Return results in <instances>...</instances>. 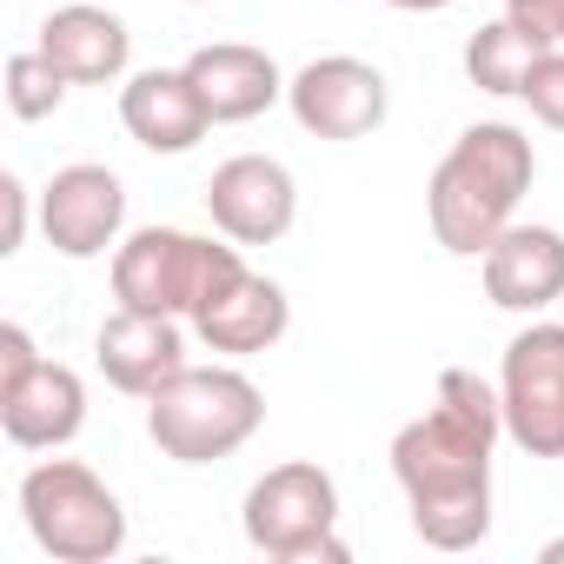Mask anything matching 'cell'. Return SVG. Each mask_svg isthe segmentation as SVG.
<instances>
[{
  "label": "cell",
  "instance_id": "obj_1",
  "mask_svg": "<svg viewBox=\"0 0 564 564\" xmlns=\"http://www.w3.org/2000/svg\"><path fill=\"white\" fill-rule=\"evenodd\" d=\"M505 438L498 386L465 366L438 372V399L392 432V478L405 491L412 531L432 551H471L491 531V452Z\"/></svg>",
  "mask_w": 564,
  "mask_h": 564
},
{
  "label": "cell",
  "instance_id": "obj_2",
  "mask_svg": "<svg viewBox=\"0 0 564 564\" xmlns=\"http://www.w3.org/2000/svg\"><path fill=\"white\" fill-rule=\"evenodd\" d=\"M538 180V153H531V133H518L511 120H478L452 140V153L432 166V186H425V219H432V239L452 252V259H478L511 219H518V199L531 193Z\"/></svg>",
  "mask_w": 564,
  "mask_h": 564
},
{
  "label": "cell",
  "instance_id": "obj_3",
  "mask_svg": "<svg viewBox=\"0 0 564 564\" xmlns=\"http://www.w3.org/2000/svg\"><path fill=\"white\" fill-rule=\"evenodd\" d=\"M246 279L239 246L219 232H186V226H140L113 246V300L133 313H166V319H199L219 293Z\"/></svg>",
  "mask_w": 564,
  "mask_h": 564
},
{
  "label": "cell",
  "instance_id": "obj_4",
  "mask_svg": "<svg viewBox=\"0 0 564 564\" xmlns=\"http://www.w3.org/2000/svg\"><path fill=\"white\" fill-rule=\"evenodd\" d=\"M265 425V392L239 366H186L147 399V438L173 465H219Z\"/></svg>",
  "mask_w": 564,
  "mask_h": 564
},
{
  "label": "cell",
  "instance_id": "obj_5",
  "mask_svg": "<svg viewBox=\"0 0 564 564\" xmlns=\"http://www.w3.org/2000/svg\"><path fill=\"white\" fill-rule=\"evenodd\" d=\"M239 524H246V544L272 564H346L352 557L339 538V485L313 458H286L265 478H252Z\"/></svg>",
  "mask_w": 564,
  "mask_h": 564
},
{
  "label": "cell",
  "instance_id": "obj_6",
  "mask_svg": "<svg viewBox=\"0 0 564 564\" xmlns=\"http://www.w3.org/2000/svg\"><path fill=\"white\" fill-rule=\"evenodd\" d=\"M21 518L34 544L61 564H107L127 551V511L113 485L80 458H41L21 478Z\"/></svg>",
  "mask_w": 564,
  "mask_h": 564
},
{
  "label": "cell",
  "instance_id": "obj_7",
  "mask_svg": "<svg viewBox=\"0 0 564 564\" xmlns=\"http://www.w3.org/2000/svg\"><path fill=\"white\" fill-rule=\"evenodd\" d=\"M505 438L531 458H564V326L531 319L498 366Z\"/></svg>",
  "mask_w": 564,
  "mask_h": 564
},
{
  "label": "cell",
  "instance_id": "obj_8",
  "mask_svg": "<svg viewBox=\"0 0 564 564\" xmlns=\"http://www.w3.org/2000/svg\"><path fill=\"white\" fill-rule=\"evenodd\" d=\"M286 107L313 140H366L392 113V87L359 54H319L286 80Z\"/></svg>",
  "mask_w": 564,
  "mask_h": 564
},
{
  "label": "cell",
  "instance_id": "obj_9",
  "mask_svg": "<svg viewBox=\"0 0 564 564\" xmlns=\"http://www.w3.org/2000/svg\"><path fill=\"white\" fill-rule=\"evenodd\" d=\"M206 213L232 246H272L300 219V180L272 153H232L206 180Z\"/></svg>",
  "mask_w": 564,
  "mask_h": 564
},
{
  "label": "cell",
  "instance_id": "obj_10",
  "mask_svg": "<svg viewBox=\"0 0 564 564\" xmlns=\"http://www.w3.org/2000/svg\"><path fill=\"white\" fill-rule=\"evenodd\" d=\"M41 232L61 259H100L127 232V186L113 166L74 160L41 186Z\"/></svg>",
  "mask_w": 564,
  "mask_h": 564
},
{
  "label": "cell",
  "instance_id": "obj_11",
  "mask_svg": "<svg viewBox=\"0 0 564 564\" xmlns=\"http://www.w3.org/2000/svg\"><path fill=\"white\" fill-rule=\"evenodd\" d=\"M478 272H485V300L498 313H544L564 300V232L511 219L478 252Z\"/></svg>",
  "mask_w": 564,
  "mask_h": 564
},
{
  "label": "cell",
  "instance_id": "obj_12",
  "mask_svg": "<svg viewBox=\"0 0 564 564\" xmlns=\"http://www.w3.org/2000/svg\"><path fill=\"white\" fill-rule=\"evenodd\" d=\"M94 366L113 392L127 399H153L173 372H186V333L166 313H133L120 306L100 333H94Z\"/></svg>",
  "mask_w": 564,
  "mask_h": 564
},
{
  "label": "cell",
  "instance_id": "obj_13",
  "mask_svg": "<svg viewBox=\"0 0 564 564\" xmlns=\"http://www.w3.org/2000/svg\"><path fill=\"white\" fill-rule=\"evenodd\" d=\"M80 425H87V386L61 359H41L28 379L0 386V432L21 452H61L80 438Z\"/></svg>",
  "mask_w": 564,
  "mask_h": 564
},
{
  "label": "cell",
  "instance_id": "obj_14",
  "mask_svg": "<svg viewBox=\"0 0 564 564\" xmlns=\"http://www.w3.org/2000/svg\"><path fill=\"white\" fill-rule=\"evenodd\" d=\"M120 127L147 153H193L213 133V113L186 67H147L120 87Z\"/></svg>",
  "mask_w": 564,
  "mask_h": 564
},
{
  "label": "cell",
  "instance_id": "obj_15",
  "mask_svg": "<svg viewBox=\"0 0 564 564\" xmlns=\"http://www.w3.org/2000/svg\"><path fill=\"white\" fill-rule=\"evenodd\" d=\"M186 74H193L213 127H246L265 107L286 100V74H279V61L265 47H246V41H213V47L186 54Z\"/></svg>",
  "mask_w": 564,
  "mask_h": 564
},
{
  "label": "cell",
  "instance_id": "obj_16",
  "mask_svg": "<svg viewBox=\"0 0 564 564\" xmlns=\"http://www.w3.org/2000/svg\"><path fill=\"white\" fill-rule=\"evenodd\" d=\"M74 87H113L127 80V61H133V34L120 14L107 8H87V0H74V8H54L41 21V41H34Z\"/></svg>",
  "mask_w": 564,
  "mask_h": 564
},
{
  "label": "cell",
  "instance_id": "obj_17",
  "mask_svg": "<svg viewBox=\"0 0 564 564\" xmlns=\"http://www.w3.org/2000/svg\"><path fill=\"white\" fill-rule=\"evenodd\" d=\"M286 326H293L286 286H279V279H265V272H252V265H246V279H239L232 293H219V300L193 319L199 346H206V352H226V359H259V352H272L279 339H286Z\"/></svg>",
  "mask_w": 564,
  "mask_h": 564
},
{
  "label": "cell",
  "instance_id": "obj_18",
  "mask_svg": "<svg viewBox=\"0 0 564 564\" xmlns=\"http://www.w3.org/2000/svg\"><path fill=\"white\" fill-rule=\"evenodd\" d=\"M551 54V41H538V34H524L518 21H485L471 41H465V80L478 87V94H498V100H518L524 94V80H531V67Z\"/></svg>",
  "mask_w": 564,
  "mask_h": 564
},
{
  "label": "cell",
  "instance_id": "obj_19",
  "mask_svg": "<svg viewBox=\"0 0 564 564\" xmlns=\"http://www.w3.org/2000/svg\"><path fill=\"white\" fill-rule=\"evenodd\" d=\"M67 74L41 54V47H21L14 61H8V107H14V120H54L61 107H67Z\"/></svg>",
  "mask_w": 564,
  "mask_h": 564
},
{
  "label": "cell",
  "instance_id": "obj_20",
  "mask_svg": "<svg viewBox=\"0 0 564 564\" xmlns=\"http://www.w3.org/2000/svg\"><path fill=\"white\" fill-rule=\"evenodd\" d=\"M518 100L531 107V120H544L551 133H564V47H551V54L531 67V80H524Z\"/></svg>",
  "mask_w": 564,
  "mask_h": 564
},
{
  "label": "cell",
  "instance_id": "obj_21",
  "mask_svg": "<svg viewBox=\"0 0 564 564\" xmlns=\"http://www.w3.org/2000/svg\"><path fill=\"white\" fill-rule=\"evenodd\" d=\"M505 21H518L524 34L564 47V0H505Z\"/></svg>",
  "mask_w": 564,
  "mask_h": 564
},
{
  "label": "cell",
  "instance_id": "obj_22",
  "mask_svg": "<svg viewBox=\"0 0 564 564\" xmlns=\"http://www.w3.org/2000/svg\"><path fill=\"white\" fill-rule=\"evenodd\" d=\"M41 366V346H34V333L28 326H0V386H14V379H28Z\"/></svg>",
  "mask_w": 564,
  "mask_h": 564
},
{
  "label": "cell",
  "instance_id": "obj_23",
  "mask_svg": "<svg viewBox=\"0 0 564 564\" xmlns=\"http://www.w3.org/2000/svg\"><path fill=\"white\" fill-rule=\"evenodd\" d=\"M0 206H8V239H0V252H21L28 246V180L21 173L0 180Z\"/></svg>",
  "mask_w": 564,
  "mask_h": 564
},
{
  "label": "cell",
  "instance_id": "obj_24",
  "mask_svg": "<svg viewBox=\"0 0 564 564\" xmlns=\"http://www.w3.org/2000/svg\"><path fill=\"white\" fill-rule=\"evenodd\" d=\"M386 8H399V14H445L452 0H386Z\"/></svg>",
  "mask_w": 564,
  "mask_h": 564
},
{
  "label": "cell",
  "instance_id": "obj_25",
  "mask_svg": "<svg viewBox=\"0 0 564 564\" xmlns=\"http://www.w3.org/2000/svg\"><path fill=\"white\" fill-rule=\"evenodd\" d=\"M544 564H564V538H551V544H544Z\"/></svg>",
  "mask_w": 564,
  "mask_h": 564
},
{
  "label": "cell",
  "instance_id": "obj_26",
  "mask_svg": "<svg viewBox=\"0 0 564 564\" xmlns=\"http://www.w3.org/2000/svg\"><path fill=\"white\" fill-rule=\"evenodd\" d=\"M186 8H206V0H186Z\"/></svg>",
  "mask_w": 564,
  "mask_h": 564
}]
</instances>
